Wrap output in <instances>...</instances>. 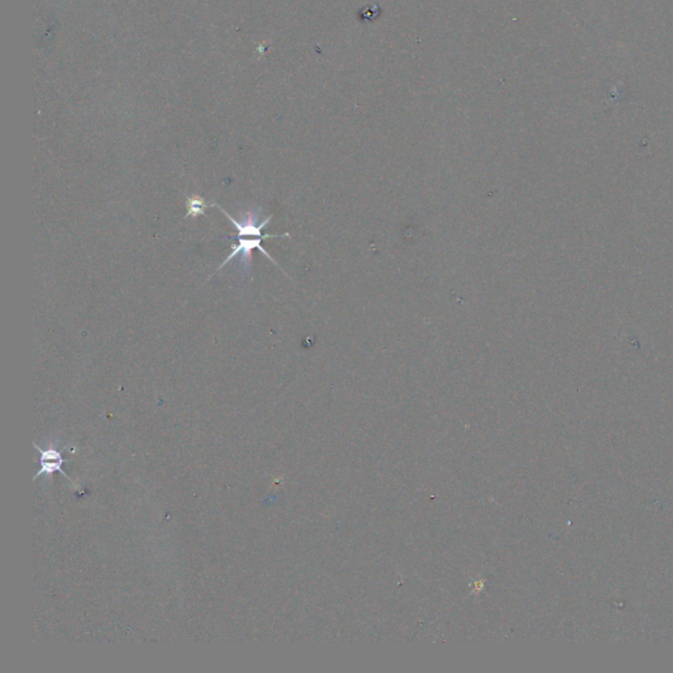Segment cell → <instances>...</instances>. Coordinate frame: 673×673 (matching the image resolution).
<instances>
[{"instance_id": "cell-1", "label": "cell", "mask_w": 673, "mask_h": 673, "mask_svg": "<svg viewBox=\"0 0 673 673\" xmlns=\"http://www.w3.org/2000/svg\"><path fill=\"white\" fill-rule=\"evenodd\" d=\"M267 238H290V234H288V233L280 234V236L265 234L263 237H253L250 238V239H246L245 237H239L237 245L232 246L230 254H229L228 258H225V261H224L221 265L218 266L216 273L228 265L232 259H234L237 256H241L239 265L242 266V274H244V275H250V271H251V253H253L254 249H258L262 254H265L266 258H267L270 262H273L274 265L279 267L275 259L271 258V256L266 251L265 247H262V241H265Z\"/></svg>"}, {"instance_id": "cell-2", "label": "cell", "mask_w": 673, "mask_h": 673, "mask_svg": "<svg viewBox=\"0 0 673 673\" xmlns=\"http://www.w3.org/2000/svg\"><path fill=\"white\" fill-rule=\"evenodd\" d=\"M35 447L37 448L40 451V455H41V470L38 471V474L35 476V479H37L38 476L41 475H52L53 472H59L61 475H64L66 479L71 480L69 477V475L62 470V465L65 462H67L66 459H64L62 456V453H59L57 450L54 448H49V450H42L40 448L36 443H35ZM73 482V480H71Z\"/></svg>"}, {"instance_id": "cell-3", "label": "cell", "mask_w": 673, "mask_h": 673, "mask_svg": "<svg viewBox=\"0 0 673 673\" xmlns=\"http://www.w3.org/2000/svg\"><path fill=\"white\" fill-rule=\"evenodd\" d=\"M187 216L186 218H196L198 216L206 215V208L208 207L206 200L199 196H187Z\"/></svg>"}]
</instances>
